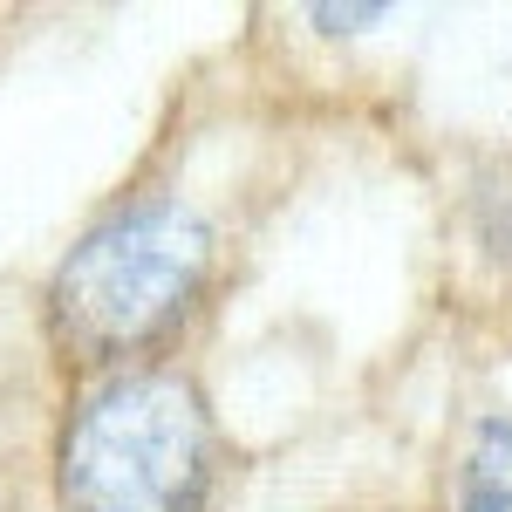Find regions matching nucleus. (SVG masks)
I'll list each match as a JSON object with an SVG mask.
<instances>
[{
  "instance_id": "1",
  "label": "nucleus",
  "mask_w": 512,
  "mask_h": 512,
  "mask_svg": "<svg viewBox=\"0 0 512 512\" xmlns=\"http://www.w3.org/2000/svg\"><path fill=\"white\" fill-rule=\"evenodd\" d=\"M212 492V424L192 383L123 376L62 437L69 512H198Z\"/></svg>"
},
{
  "instance_id": "2",
  "label": "nucleus",
  "mask_w": 512,
  "mask_h": 512,
  "mask_svg": "<svg viewBox=\"0 0 512 512\" xmlns=\"http://www.w3.org/2000/svg\"><path fill=\"white\" fill-rule=\"evenodd\" d=\"M212 233L178 198H144L110 212L55 274V328L89 355H123L164 335L205 294Z\"/></svg>"
},
{
  "instance_id": "3",
  "label": "nucleus",
  "mask_w": 512,
  "mask_h": 512,
  "mask_svg": "<svg viewBox=\"0 0 512 512\" xmlns=\"http://www.w3.org/2000/svg\"><path fill=\"white\" fill-rule=\"evenodd\" d=\"M458 512H512V424L485 417L465 444L458 472Z\"/></svg>"
},
{
  "instance_id": "4",
  "label": "nucleus",
  "mask_w": 512,
  "mask_h": 512,
  "mask_svg": "<svg viewBox=\"0 0 512 512\" xmlns=\"http://www.w3.org/2000/svg\"><path fill=\"white\" fill-rule=\"evenodd\" d=\"M376 21H390V7H315V28H328V35H362Z\"/></svg>"
},
{
  "instance_id": "5",
  "label": "nucleus",
  "mask_w": 512,
  "mask_h": 512,
  "mask_svg": "<svg viewBox=\"0 0 512 512\" xmlns=\"http://www.w3.org/2000/svg\"><path fill=\"white\" fill-rule=\"evenodd\" d=\"M485 233L499 239V253H512V178H506V192H492V212H485Z\"/></svg>"
}]
</instances>
